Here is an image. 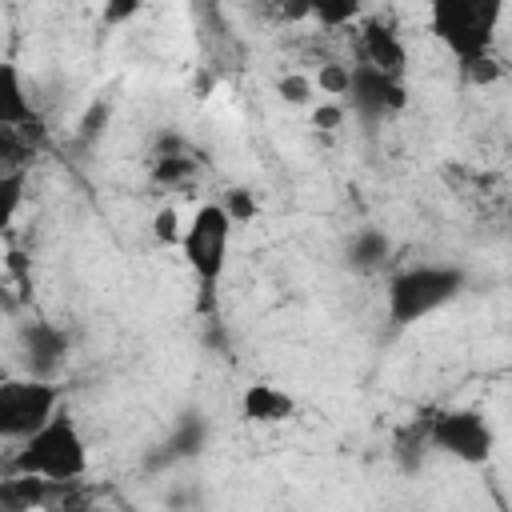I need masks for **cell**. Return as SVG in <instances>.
Wrapping results in <instances>:
<instances>
[{"label": "cell", "instance_id": "1", "mask_svg": "<svg viewBox=\"0 0 512 512\" xmlns=\"http://www.w3.org/2000/svg\"><path fill=\"white\" fill-rule=\"evenodd\" d=\"M12 472L36 476L44 484H72L88 472V444L68 412H52L32 436L20 440L12 452Z\"/></svg>", "mask_w": 512, "mask_h": 512}, {"label": "cell", "instance_id": "2", "mask_svg": "<svg viewBox=\"0 0 512 512\" xmlns=\"http://www.w3.org/2000/svg\"><path fill=\"white\" fill-rule=\"evenodd\" d=\"M500 20L504 0H428V28L460 64L492 52Z\"/></svg>", "mask_w": 512, "mask_h": 512}, {"label": "cell", "instance_id": "3", "mask_svg": "<svg viewBox=\"0 0 512 512\" xmlns=\"http://www.w3.org/2000/svg\"><path fill=\"white\" fill-rule=\"evenodd\" d=\"M464 292V272L456 264H416L388 280L384 308L396 328H408L416 320L436 316Z\"/></svg>", "mask_w": 512, "mask_h": 512}, {"label": "cell", "instance_id": "4", "mask_svg": "<svg viewBox=\"0 0 512 512\" xmlns=\"http://www.w3.org/2000/svg\"><path fill=\"white\" fill-rule=\"evenodd\" d=\"M176 248L184 264L192 268V276L204 288H216V280L228 268V248H232V216L224 212V204H200L192 220L180 224Z\"/></svg>", "mask_w": 512, "mask_h": 512}, {"label": "cell", "instance_id": "5", "mask_svg": "<svg viewBox=\"0 0 512 512\" xmlns=\"http://www.w3.org/2000/svg\"><path fill=\"white\" fill-rule=\"evenodd\" d=\"M60 408V388L36 376H12L0 380V440H24L32 436L52 412Z\"/></svg>", "mask_w": 512, "mask_h": 512}, {"label": "cell", "instance_id": "6", "mask_svg": "<svg viewBox=\"0 0 512 512\" xmlns=\"http://www.w3.org/2000/svg\"><path fill=\"white\" fill-rule=\"evenodd\" d=\"M428 440H432V448H440L464 464H484L492 456V428L472 408H448V412L432 416Z\"/></svg>", "mask_w": 512, "mask_h": 512}, {"label": "cell", "instance_id": "7", "mask_svg": "<svg viewBox=\"0 0 512 512\" xmlns=\"http://www.w3.org/2000/svg\"><path fill=\"white\" fill-rule=\"evenodd\" d=\"M344 96L352 100V108H356L364 120H380V116H388V112H400L404 100H408L404 80H396V76H388V72H380V68H372V64H356V68L348 72V92H344Z\"/></svg>", "mask_w": 512, "mask_h": 512}, {"label": "cell", "instance_id": "8", "mask_svg": "<svg viewBox=\"0 0 512 512\" xmlns=\"http://www.w3.org/2000/svg\"><path fill=\"white\" fill-rule=\"evenodd\" d=\"M40 128L36 100L28 96L24 72L16 60H0V132H32Z\"/></svg>", "mask_w": 512, "mask_h": 512}, {"label": "cell", "instance_id": "9", "mask_svg": "<svg viewBox=\"0 0 512 512\" xmlns=\"http://www.w3.org/2000/svg\"><path fill=\"white\" fill-rule=\"evenodd\" d=\"M292 412H296V400L276 384H248L240 396V416L248 424H284L292 420Z\"/></svg>", "mask_w": 512, "mask_h": 512}, {"label": "cell", "instance_id": "10", "mask_svg": "<svg viewBox=\"0 0 512 512\" xmlns=\"http://www.w3.org/2000/svg\"><path fill=\"white\" fill-rule=\"evenodd\" d=\"M364 64L404 80V72H408V44L388 24H368V32H364Z\"/></svg>", "mask_w": 512, "mask_h": 512}, {"label": "cell", "instance_id": "11", "mask_svg": "<svg viewBox=\"0 0 512 512\" xmlns=\"http://www.w3.org/2000/svg\"><path fill=\"white\" fill-rule=\"evenodd\" d=\"M288 16L300 20H320L324 28H340L360 16V0H284Z\"/></svg>", "mask_w": 512, "mask_h": 512}, {"label": "cell", "instance_id": "12", "mask_svg": "<svg viewBox=\"0 0 512 512\" xmlns=\"http://www.w3.org/2000/svg\"><path fill=\"white\" fill-rule=\"evenodd\" d=\"M24 192H28V168L24 164L0 168V232L12 228V220L24 204Z\"/></svg>", "mask_w": 512, "mask_h": 512}, {"label": "cell", "instance_id": "13", "mask_svg": "<svg viewBox=\"0 0 512 512\" xmlns=\"http://www.w3.org/2000/svg\"><path fill=\"white\" fill-rule=\"evenodd\" d=\"M388 252H392V240L384 232H376V228H364V232H356V240L348 248V260L356 268H376V264L388 260Z\"/></svg>", "mask_w": 512, "mask_h": 512}, {"label": "cell", "instance_id": "14", "mask_svg": "<svg viewBox=\"0 0 512 512\" xmlns=\"http://www.w3.org/2000/svg\"><path fill=\"white\" fill-rule=\"evenodd\" d=\"M348 64H320V72L312 76V84H316V92H324V96H344L348 92Z\"/></svg>", "mask_w": 512, "mask_h": 512}, {"label": "cell", "instance_id": "15", "mask_svg": "<svg viewBox=\"0 0 512 512\" xmlns=\"http://www.w3.org/2000/svg\"><path fill=\"white\" fill-rule=\"evenodd\" d=\"M276 92H280L288 104H308V100L316 96V84H312V76H304V72H288V76L276 80Z\"/></svg>", "mask_w": 512, "mask_h": 512}, {"label": "cell", "instance_id": "16", "mask_svg": "<svg viewBox=\"0 0 512 512\" xmlns=\"http://www.w3.org/2000/svg\"><path fill=\"white\" fill-rule=\"evenodd\" d=\"M140 8H144V0H104L100 16H104V24H108V28H120V24H128Z\"/></svg>", "mask_w": 512, "mask_h": 512}, {"label": "cell", "instance_id": "17", "mask_svg": "<svg viewBox=\"0 0 512 512\" xmlns=\"http://www.w3.org/2000/svg\"><path fill=\"white\" fill-rule=\"evenodd\" d=\"M224 212L232 216V224H240V220H252V216H256V204L236 188V192H228V196H224Z\"/></svg>", "mask_w": 512, "mask_h": 512}, {"label": "cell", "instance_id": "18", "mask_svg": "<svg viewBox=\"0 0 512 512\" xmlns=\"http://www.w3.org/2000/svg\"><path fill=\"white\" fill-rule=\"evenodd\" d=\"M152 232H156L164 244H176V240H180V220H176V212H172V208L156 212V220H152Z\"/></svg>", "mask_w": 512, "mask_h": 512}, {"label": "cell", "instance_id": "19", "mask_svg": "<svg viewBox=\"0 0 512 512\" xmlns=\"http://www.w3.org/2000/svg\"><path fill=\"white\" fill-rule=\"evenodd\" d=\"M312 120H316V128H336V124L344 120V104H340V100H332V104H320V108L312 112Z\"/></svg>", "mask_w": 512, "mask_h": 512}]
</instances>
